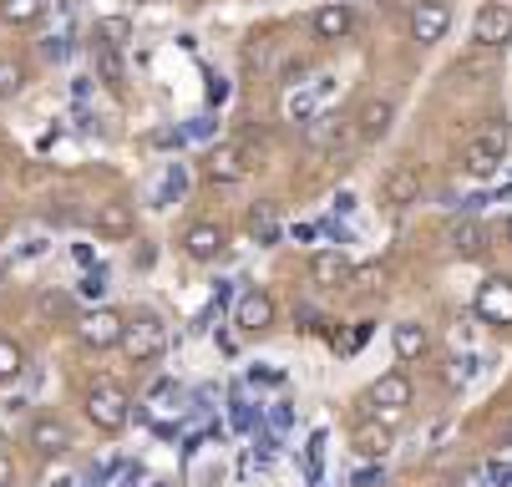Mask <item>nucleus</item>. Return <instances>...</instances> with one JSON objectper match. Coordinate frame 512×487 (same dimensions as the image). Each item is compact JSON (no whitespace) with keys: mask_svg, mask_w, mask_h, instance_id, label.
<instances>
[{"mask_svg":"<svg viewBox=\"0 0 512 487\" xmlns=\"http://www.w3.org/2000/svg\"><path fill=\"white\" fill-rule=\"evenodd\" d=\"M77 290H82V300H92V305H102V295H107V269H87Z\"/></svg>","mask_w":512,"mask_h":487,"instance_id":"35","label":"nucleus"},{"mask_svg":"<svg viewBox=\"0 0 512 487\" xmlns=\"http://www.w3.org/2000/svg\"><path fill=\"white\" fill-rule=\"evenodd\" d=\"M507 122L497 117V122H487L472 143H467V158H462V168L472 173V178H492L497 168H502V158H507Z\"/></svg>","mask_w":512,"mask_h":487,"instance_id":"2","label":"nucleus"},{"mask_svg":"<svg viewBox=\"0 0 512 487\" xmlns=\"http://www.w3.org/2000/svg\"><path fill=\"white\" fill-rule=\"evenodd\" d=\"M127 416H132V401H127V391H122L117 381H97V386L87 391V422H92L97 432H122Z\"/></svg>","mask_w":512,"mask_h":487,"instance_id":"4","label":"nucleus"},{"mask_svg":"<svg viewBox=\"0 0 512 487\" xmlns=\"http://www.w3.org/2000/svg\"><path fill=\"white\" fill-rule=\"evenodd\" d=\"M183 188H188V173H183V163H173V168H168V178L158 183V203H173V198H183Z\"/></svg>","mask_w":512,"mask_h":487,"instance_id":"32","label":"nucleus"},{"mask_svg":"<svg viewBox=\"0 0 512 487\" xmlns=\"http://www.w3.org/2000/svg\"><path fill=\"white\" fill-rule=\"evenodd\" d=\"M447 239H452V249H457L462 259H477V254L487 249V229H482V219H457Z\"/></svg>","mask_w":512,"mask_h":487,"instance_id":"22","label":"nucleus"},{"mask_svg":"<svg viewBox=\"0 0 512 487\" xmlns=\"http://www.w3.org/2000/svg\"><path fill=\"white\" fill-rule=\"evenodd\" d=\"M391 340H396V356H401V361H421V356L431 351V335H426V325H416V320H401V325L391 330Z\"/></svg>","mask_w":512,"mask_h":487,"instance_id":"20","label":"nucleus"},{"mask_svg":"<svg viewBox=\"0 0 512 487\" xmlns=\"http://www.w3.org/2000/svg\"><path fill=\"white\" fill-rule=\"evenodd\" d=\"M487 477H492L497 487H512V467H507V462H492V467H487Z\"/></svg>","mask_w":512,"mask_h":487,"instance_id":"46","label":"nucleus"},{"mask_svg":"<svg viewBox=\"0 0 512 487\" xmlns=\"http://www.w3.org/2000/svg\"><path fill=\"white\" fill-rule=\"evenodd\" d=\"M452 487H492V477H487V467H467L452 477Z\"/></svg>","mask_w":512,"mask_h":487,"instance_id":"40","label":"nucleus"},{"mask_svg":"<svg viewBox=\"0 0 512 487\" xmlns=\"http://www.w3.org/2000/svg\"><path fill=\"white\" fill-rule=\"evenodd\" d=\"M229 422H234L239 432H254V427H259V411H254L249 401H239V396H234V406H229Z\"/></svg>","mask_w":512,"mask_h":487,"instance_id":"36","label":"nucleus"},{"mask_svg":"<svg viewBox=\"0 0 512 487\" xmlns=\"http://www.w3.org/2000/svg\"><path fill=\"white\" fill-rule=\"evenodd\" d=\"M0 239H6V224H0Z\"/></svg>","mask_w":512,"mask_h":487,"instance_id":"52","label":"nucleus"},{"mask_svg":"<svg viewBox=\"0 0 512 487\" xmlns=\"http://www.w3.org/2000/svg\"><path fill=\"white\" fill-rule=\"evenodd\" d=\"M46 16V0H0V21L6 26H36Z\"/></svg>","mask_w":512,"mask_h":487,"instance_id":"25","label":"nucleus"},{"mask_svg":"<svg viewBox=\"0 0 512 487\" xmlns=\"http://www.w3.org/2000/svg\"><path fill=\"white\" fill-rule=\"evenodd\" d=\"M234 148H239V163H244V168H264V153H269V132H264V127H239Z\"/></svg>","mask_w":512,"mask_h":487,"instance_id":"23","label":"nucleus"},{"mask_svg":"<svg viewBox=\"0 0 512 487\" xmlns=\"http://www.w3.org/2000/svg\"><path fill=\"white\" fill-rule=\"evenodd\" d=\"M224 97H229V82L213 72V77H208V102H224Z\"/></svg>","mask_w":512,"mask_h":487,"instance_id":"45","label":"nucleus"},{"mask_svg":"<svg viewBox=\"0 0 512 487\" xmlns=\"http://www.w3.org/2000/svg\"><path fill=\"white\" fill-rule=\"evenodd\" d=\"M249 381H254V386H284V371H274V366H254Z\"/></svg>","mask_w":512,"mask_h":487,"instance_id":"42","label":"nucleus"},{"mask_svg":"<svg viewBox=\"0 0 512 487\" xmlns=\"http://www.w3.org/2000/svg\"><path fill=\"white\" fill-rule=\"evenodd\" d=\"M350 274H355V269H350V259H345L340 249H325V254L310 259V280H315V285L345 290V285H350Z\"/></svg>","mask_w":512,"mask_h":487,"instance_id":"17","label":"nucleus"},{"mask_svg":"<svg viewBox=\"0 0 512 487\" xmlns=\"http://www.w3.org/2000/svg\"><path fill=\"white\" fill-rule=\"evenodd\" d=\"M472 371H477V361H472V356H457V361H452V371H447V381H452V386H467V381H472Z\"/></svg>","mask_w":512,"mask_h":487,"instance_id":"39","label":"nucleus"},{"mask_svg":"<svg viewBox=\"0 0 512 487\" xmlns=\"http://www.w3.org/2000/svg\"><path fill=\"white\" fill-rule=\"evenodd\" d=\"M21 87H26V66L11 61V56H0V102H11Z\"/></svg>","mask_w":512,"mask_h":487,"instance_id":"28","label":"nucleus"},{"mask_svg":"<svg viewBox=\"0 0 512 487\" xmlns=\"http://www.w3.org/2000/svg\"><path fill=\"white\" fill-rule=\"evenodd\" d=\"M371 335H376L371 320H350V325H340V335H335V356H360L365 345H371Z\"/></svg>","mask_w":512,"mask_h":487,"instance_id":"24","label":"nucleus"},{"mask_svg":"<svg viewBox=\"0 0 512 487\" xmlns=\"http://www.w3.org/2000/svg\"><path fill=\"white\" fill-rule=\"evenodd\" d=\"M371 406H376V411H386V416H401V411L411 406V381H406L401 371L376 376V381H371Z\"/></svg>","mask_w":512,"mask_h":487,"instance_id":"10","label":"nucleus"},{"mask_svg":"<svg viewBox=\"0 0 512 487\" xmlns=\"http://www.w3.org/2000/svg\"><path fill=\"white\" fill-rule=\"evenodd\" d=\"M122 330H127V320L107 305H92L87 315H77V340L87 351H112V345H122Z\"/></svg>","mask_w":512,"mask_h":487,"instance_id":"6","label":"nucleus"},{"mask_svg":"<svg viewBox=\"0 0 512 487\" xmlns=\"http://www.w3.org/2000/svg\"><path fill=\"white\" fill-rule=\"evenodd\" d=\"M71 259H77V264H87V269H97V264H92V249H87V244H71Z\"/></svg>","mask_w":512,"mask_h":487,"instance_id":"48","label":"nucleus"},{"mask_svg":"<svg viewBox=\"0 0 512 487\" xmlns=\"http://www.w3.org/2000/svg\"><path fill=\"white\" fill-rule=\"evenodd\" d=\"M21 366H26V356H21V345H16V340H6V335H0V386H11V381L21 376Z\"/></svg>","mask_w":512,"mask_h":487,"instance_id":"29","label":"nucleus"},{"mask_svg":"<svg viewBox=\"0 0 512 487\" xmlns=\"http://www.w3.org/2000/svg\"><path fill=\"white\" fill-rule=\"evenodd\" d=\"M127 36H132V21H127V16H107V21H97V46H112V51H117Z\"/></svg>","mask_w":512,"mask_h":487,"instance_id":"30","label":"nucleus"},{"mask_svg":"<svg viewBox=\"0 0 512 487\" xmlns=\"http://www.w3.org/2000/svg\"><path fill=\"white\" fill-rule=\"evenodd\" d=\"M92 224H97V234H102V239H132V234H137V214H132V203H117V198L97 208V219H92Z\"/></svg>","mask_w":512,"mask_h":487,"instance_id":"16","label":"nucleus"},{"mask_svg":"<svg viewBox=\"0 0 512 487\" xmlns=\"http://www.w3.org/2000/svg\"><path fill=\"white\" fill-rule=\"evenodd\" d=\"M239 173H244L239 148H213V153L203 158V178H208V183H239Z\"/></svg>","mask_w":512,"mask_h":487,"instance_id":"21","label":"nucleus"},{"mask_svg":"<svg viewBox=\"0 0 512 487\" xmlns=\"http://www.w3.org/2000/svg\"><path fill=\"white\" fill-rule=\"evenodd\" d=\"M234 325L249 330V335L269 330V325H274V300H269L264 290H244V295L234 300Z\"/></svg>","mask_w":512,"mask_h":487,"instance_id":"9","label":"nucleus"},{"mask_svg":"<svg viewBox=\"0 0 512 487\" xmlns=\"http://www.w3.org/2000/svg\"><path fill=\"white\" fill-rule=\"evenodd\" d=\"M507 447H512V427H507Z\"/></svg>","mask_w":512,"mask_h":487,"instance_id":"51","label":"nucleus"},{"mask_svg":"<svg viewBox=\"0 0 512 487\" xmlns=\"http://www.w3.org/2000/svg\"><path fill=\"white\" fill-rule=\"evenodd\" d=\"M381 482V467H355L350 472V487H376Z\"/></svg>","mask_w":512,"mask_h":487,"instance_id":"43","label":"nucleus"},{"mask_svg":"<svg viewBox=\"0 0 512 487\" xmlns=\"http://www.w3.org/2000/svg\"><path fill=\"white\" fill-rule=\"evenodd\" d=\"M183 249H188V259L208 264V259H218V254L229 249V234L218 229V224H188V234H183Z\"/></svg>","mask_w":512,"mask_h":487,"instance_id":"14","label":"nucleus"},{"mask_svg":"<svg viewBox=\"0 0 512 487\" xmlns=\"http://www.w3.org/2000/svg\"><path fill=\"white\" fill-rule=\"evenodd\" d=\"M300 330H305V335H325V330H330V320H325V315H315V310H305V305H300Z\"/></svg>","mask_w":512,"mask_h":487,"instance_id":"41","label":"nucleus"},{"mask_svg":"<svg viewBox=\"0 0 512 487\" xmlns=\"http://www.w3.org/2000/svg\"><path fill=\"white\" fill-rule=\"evenodd\" d=\"M391 122H396V102L376 97V102H365V107H360V117H355V137H360V143H381V137L391 132Z\"/></svg>","mask_w":512,"mask_h":487,"instance_id":"13","label":"nucleus"},{"mask_svg":"<svg viewBox=\"0 0 512 487\" xmlns=\"http://www.w3.org/2000/svg\"><path fill=\"white\" fill-rule=\"evenodd\" d=\"M36 310H41L46 320H66V315H77V300L61 295V290H41V295H36Z\"/></svg>","mask_w":512,"mask_h":487,"instance_id":"27","label":"nucleus"},{"mask_svg":"<svg viewBox=\"0 0 512 487\" xmlns=\"http://www.w3.org/2000/svg\"><path fill=\"white\" fill-rule=\"evenodd\" d=\"M249 72H274V41L269 36L249 41Z\"/></svg>","mask_w":512,"mask_h":487,"instance_id":"31","label":"nucleus"},{"mask_svg":"<svg viewBox=\"0 0 512 487\" xmlns=\"http://www.w3.org/2000/svg\"><path fill=\"white\" fill-rule=\"evenodd\" d=\"M502 234H507V244H512V219H507V224H502Z\"/></svg>","mask_w":512,"mask_h":487,"instance_id":"50","label":"nucleus"},{"mask_svg":"<svg viewBox=\"0 0 512 487\" xmlns=\"http://www.w3.org/2000/svg\"><path fill=\"white\" fill-rule=\"evenodd\" d=\"M269 427L284 437L289 427H295V406H289V401H274V406H269Z\"/></svg>","mask_w":512,"mask_h":487,"instance_id":"37","label":"nucleus"},{"mask_svg":"<svg viewBox=\"0 0 512 487\" xmlns=\"http://www.w3.org/2000/svg\"><path fill=\"white\" fill-rule=\"evenodd\" d=\"M355 143V122L340 112H320L315 122H305V153H345Z\"/></svg>","mask_w":512,"mask_h":487,"instance_id":"5","label":"nucleus"},{"mask_svg":"<svg viewBox=\"0 0 512 487\" xmlns=\"http://www.w3.org/2000/svg\"><path fill=\"white\" fill-rule=\"evenodd\" d=\"M284 117H289V122H315V117H320V87H310V92H289Z\"/></svg>","mask_w":512,"mask_h":487,"instance_id":"26","label":"nucleus"},{"mask_svg":"<svg viewBox=\"0 0 512 487\" xmlns=\"http://www.w3.org/2000/svg\"><path fill=\"white\" fill-rule=\"evenodd\" d=\"M31 447L41 457H66L71 452V427L56 422V416H36V422H31Z\"/></svg>","mask_w":512,"mask_h":487,"instance_id":"15","label":"nucleus"},{"mask_svg":"<svg viewBox=\"0 0 512 487\" xmlns=\"http://www.w3.org/2000/svg\"><path fill=\"white\" fill-rule=\"evenodd\" d=\"M51 487H77V482H71V477H56V482H51Z\"/></svg>","mask_w":512,"mask_h":487,"instance_id":"49","label":"nucleus"},{"mask_svg":"<svg viewBox=\"0 0 512 487\" xmlns=\"http://www.w3.org/2000/svg\"><path fill=\"white\" fill-rule=\"evenodd\" d=\"M477 315H482L487 325H512V280H502V274L482 280V290H477Z\"/></svg>","mask_w":512,"mask_h":487,"instance_id":"8","label":"nucleus"},{"mask_svg":"<svg viewBox=\"0 0 512 487\" xmlns=\"http://www.w3.org/2000/svg\"><path fill=\"white\" fill-rule=\"evenodd\" d=\"M416 198H421V173L416 168H391L381 178V203L391 208V214H396V208H411Z\"/></svg>","mask_w":512,"mask_h":487,"instance_id":"11","label":"nucleus"},{"mask_svg":"<svg viewBox=\"0 0 512 487\" xmlns=\"http://www.w3.org/2000/svg\"><path fill=\"white\" fill-rule=\"evenodd\" d=\"M452 31V6L447 0H421V6L411 11V41L416 46H436Z\"/></svg>","mask_w":512,"mask_h":487,"instance_id":"7","label":"nucleus"},{"mask_svg":"<svg viewBox=\"0 0 512 487\" xmlns=\"http://www.w3.org/2000/svg\"><path fill=\"white\" fill-rule=\"evenodd\" d=\"M350 26H355V11L340 6V0H335V6H320V11H315V36H320V41H345Z\"/></svg>","mask_w":512,"mask_h":487,"instance_id":"19","label":"nucleus"},{"mask_svg":"<svg viewBox=\"0 0 512 487\" xmlns=\"http://www.w3.org/2000/svg\"><path fill=\"white\" fill-rule=\"evenodd\" d=\"M41 56H46V61H66V56H71V36H66V31H56V36H46V46H41Z\"/></svg>","mask_w":512,"mask_h":487,"instance_id":"38","label":"nucleus"},{"mask_svg":"<svg viewBox=\"0 0 512 487\" xmlns=\"http://www.w3.org/2000/svg\"><path fill=\"white\" fill-rule=\"evenodd\" d=\"M472 41L477 46H507L512 41V11L507 6H482L472 21Z\"/></svg>","mask_w":512,"mask_h":487,"instance_id":"12","label":"nucleus"},{"mask_svg":"<svg viewBox=\"0 0 512 487\" xmlns=\"http://www.w3.org/2000/svg\"><path fill=\"white\" fill-rule=\"evenodd\" d=\"M183 137H213V117H193V122L183 127Z\"/></svg>","mask_w":512,"mask_h":487,"instance_id":"44","label":"nucleus"},{"mask_svg":"<svg viewBox=\"0 0 512 487\" xmlns=\"http://www.w3.org/2000/svg\"><path fill=\"white\" fill-rule=\"evenodd\" d=\"M0 487H16V462L0 452Z\"/></svg>","mask_w":512,"mask_h":487,"instance_id":"47","label":"nucleus"},{"mask_svg":"<svg viewBox=\"0 0 512 487\" xmlns=\"http://www.w3.org/2000/svg\"><path fill=\"white\" fill-rule=\"evenodd\" d=\"M142 416H148V427H153L158 437H173L178 422L188 416V391H183L178 381H158V386L148 391V406H142Z\"/></svg>","mask_w":512,"mask_h":487,"instance_id":"3","label":"nucleus"},{"mask_svg":"<svg viewBox=\"0 0 512 487\" xmlns=\"http://www.w3.org/2000/svg\"><path fill=\"white\" fill-rule=\"evenodd\" d=\"M244 229H249V239H254V244H279V239H284V224H279V208H274L269 198H259V203L249 208V219H244Z\"/></svg>","mask_w":512,"mask_h":487,"instance_id":"18","label":"nucleus"},{"mask_svg":"<svg viewBox=\"0 0 512 487\" xmlns=\"http://www.w3.org/2000/svg\"><path fill=\"white\" fill-rule=\"evenodd\" d=\"M350 280H355L360 290H381V285H386V264H381V259H371V264H360V269L350 274Z\"/></svg>","mask_w":512,"mask_h":487,"instance_id":"33","label":"nucleus"},{"mask_svg":"<svg viewBox=\"0 0 512 487\" xmlns=\"http://www.w3.org/2000/svg\"><path fill=\"white\" fill-rule=\"evenodd\" d=\"M97 72H102V82H107V87H117V82H122V61H117V51H112V46H97Z\"/></svg>","mask_w":512,"mask_h":487,"instance_id":"34","label":"nucleus"},{"mask_svg":"<svg viewBox=\"0 0 512 487\" xmlns=\"http://www.w3.org/2000/svg\"><path fill=\"white\" fill-rule=\"evenodd\" d=\"M163 345H168V325H163V315L142 310V315H132V320H127L117 351H122L132 366H142V361H158V356H163Z\"/></svg>","mask_w":512,"mask_h":487,"instance_id":"1","label":"nucleus"}]
</instances>
